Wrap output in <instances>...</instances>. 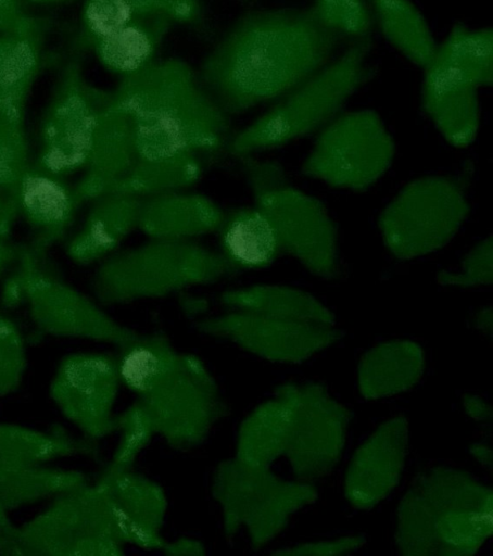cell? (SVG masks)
<instances>
[{"label":"cell","instance_id":"10","mask_svg":"<svg viewBox=\"0 0 493 556\" xmlns=\"http://www.w3.org/2000/svg\"><path fill=\"white\" fill-rule=\"evenodd\" d=\"M470 213L464 185L452 176L407 181L380 211L378 229L387 251L406 262L446 247Z\"/></svg>","mask_w":493,"mask_h":556},{"label":"cell","instance_id":"42","mask_svg":"<svg viewBox=\"0 0 493 556\" xmlns=\"http://www.w3.org/2000/svg\"><path fill=\"white\" fill-rule=\"evenodd\" d=\"M49 20L29 15L21 0H0V34L46 33Z\"/></svg>","mask_w":493,"mask_h":556},{"label":"cell","instance_id":"14","mask_svg":"<svg viewBox=\"0 0 493 556\" xmlns=\"http://www.w3.org/2000/svg\"><path fill=\"white\" fill-rule=\"evenodd\" d=\"M121 387L116 355L74 352L60 359L48 391L61 415L81 437L99 442L115 432L114 408Z\"/></svg>","mask_w":493,"mask_h":556},{"label":"cell","instance_id":"28","mask_svg":"<svg viewBox=\"0 0 493 556\" xmlns=\"http://www.w3.org/2000/svg\"><path fill=\"white\" fill-rule=\"evenodd\" d=\"M45 34H0V112L21 124L42 65Z\"/></svg>","mask_w":493,"mask_h":556},{"label":"cell","instance_id":"41","mask_svg":"<svg viewBox=\"0 0 493 556\" xmlns=\"http://www.w3.org/2000/svg\"><path fill=\"white\" fill-rule=\"evenodd\" d=\"M365 544L363 535H346L332 540L306 542L273 552L274 555L291 556H329L345 555L361 548Z\"/></svg>","mask_w":493,"mask_h":556},{"label":"cell","instance_id":"25","mask_svg":"<svg viewBox=\"0 0 493 556\" xmlns=\"http://www.w3.org/2000/svg\"><path fill=\"white\" fill-rule=\"evenodd\" d=\"M425 352L415 341L394 339L380 342L361 357L357 367L359 393L378 400L413 388L422 377Z\"/></svg>","mask_w":493,"mask_h":556},{"label":"cell","instance_id":"8","mask_svg":"<svg viewBox=\"0 0 493 556\" xmlns=\"http://www.w3.org/2000/svg\"><path fill=\"white\" fill-rule=\"evenodd\" d=\"M43 254L22 248L14 269L4 282L2 304H25L42 334L106 343L119 348L140 332L122 324L90 298L42 263Z\"/></svg>","mask_w":493,"mask_h":556},{"label":"cell","instance_id":"1","mask_svg":"<svg viewBox=\"0 0 493 556\" xmlns=\"http://www.w3.org/2000/svg\"><path fill=\"white\" fill-rule=\"evenodd\" d=\"M343 37L312 7L254 10L203 59L200 80L229 116L278 100L337 54Z\"/></svg>","mask_w":493,"mask_h":556},{"label":"cell","instance_id":"4","mask_svg":"<svg viewBox=\"0 0 493 556\" xmlns=\"http://www.w3.org/2000/svg\"><path fill=\"white\" fill-rule=\"evenodd\" d=\"M371 47L370 36L351 40L321 70L235 132L227 153L233 157L256 154L316 134L375 77Z\"/></svg>","mask_w":493,"mask_h":556},{"label":"cell","instance_id":"13","mask_svg":"<svg viewBox=\"0 0 493 556\" xmlns=\"http://www.w3.org/2000/svg\"><path fill=\"white\" fill-rule=\"evenodd\" d=\"M429 505L439 540V554H476L493 531V492L470 473L435 466L414 484Z\"/></svg>","mask_w":493,"mask_h":556},{"label":"cell","instance_id":"11","mask_svg":"<svg viewBox=\"0 0 493 556\" xmlns=\"http://www.w3.org/2000/svg\"><path fill=\"white\" fill-rule=\"evenodd\" d=\"M394 138L372 109L342 111L315 136L301 174L331 188L364 192L391 167Z\"/></svg>","mask_w":493,"mask_h":556},{"label":"cell","instance_id":"37","mask_svg":"<svg viewBox=\"0 0 493 556\" xmlns=\"http://www.w3.org/2000/svg\"><path fill=\"white\" fill-rule=\"evenodd\" d=\"M26 369L25 338L18 326L0 312V399L20 389Z\"/></svg>","mask_w":493,"mask_h":556},{"label":"cell","instance_id":"44","mask_svg":"<svg viewBox=\"0 0 493 556\" xmlns=\"http://www.w3.org/2000/svg\"><path fill=\"white\" fill-rule=\"evenodd\" d=\"M462 402L466 414L471 419L479 422H488L492 419V407L480 396L467 393Z\"/></svg>","mask_w":493,"mask_h":556},{"label":"cell","instance_id":"21","mask_svg":"<svg viewBox=\"0 0 493 556\" xmlns=\"http://www.w3.org/2000/svg\"><path fill=\"white\" fill-rule=\"evenodd\" d=\"M225 213L203 193L172 190L143 198L138 229L150 239L195 240L217 232Z\"/></svg>","mask_w":493,"mask_h":556},{"label":"cell","instance_id":"19","mask_svg":"<svg viewBox=\"0 0 493 556\" xmlns=\"http://www.w3.org/2000/svg\"><path fill=\"white\" fill-rule=\"evenodd\" d=\"M96 482L104 491L126 545L161 551L168 509L166 493L153 479L130 469H103Z\"/></svg>","mask_w":493,"mask_h":556},{"label":"cell","instance_id":"36","mask_svg":"<svg viewBox=\"0 0 493 556\" xmlns=\"http://www.w3.org/2000/svg\"><path fill=\"white\" fill-rule=\"evenodd\" d=\"M138 16L125 0H86L81 11V46L93 47Z\"/></svg>","mask_w":493,"mask_h":556},{"label":"cell","instance_id":"34","mask_svg":"<svg viewBox=\"0 0 493 556\" xmlns=\"http://www.w3.org/2000/svg\"><path fill=\"white\" fill-rule=\"evenodd\" d=\"M116 431L117 443L105 469H130L156 435L154 424L146 408L135 400L122 413L116 414Z\"/></svg>","mask_w":493,"mask_h":556},{"label":"cell","instance_id":"16","mask_svg":"<svg viewBox=\"0 0 493 556\" xmlns=\"http://www.w3.org/2000/svg\"><path fill=\"white\" fill-rule=\"evenodd\" d=\"M351 415L316 381L299 386L285 452L295 479L312 482L330 473L342 457Z\"/></svg>","mask_w":493,"mask_h":556},{"label":"cell","instance_id":"45","mask_svg":"<svg viewBox=\"0 0 493 556\" xmlns=\"http://www.w3.org/2000/svg\"><path fill=\"white\" fill-rule=\"evenodd\" d=\"M473 326L486 336L493 332V308L492 306H483L477 311L472 319Z\"/></svg>","mask_w":493,"mask_h":556},{"label":"cell","instance_id":"7","mask_svg":"<svg viewBox=\"0 0 493 556\" xmlns=\"http://www.w3.org/2000/svg\"><path fill=\"white\" fill-rule=\"evenodd\" d=\"M125 546L108 497L97 482L55 496L22 525L0 527L3 556H119Z\"/></svg>","mask_w":493,"mask_h":556},{"label":"cell","instance_id":"46","mask_svg":"<svg viewBox=\"0 0 493 556\" xmlns=\"http://www.w3.org/2000/svg\"><path fill=\"white\" fill-rule=\"evenodd\" d=\"M469 453L479 464L486 468H492V450L488 444L472 443L469 446Z\"/></svg>","mask_w":493,"mask_h":556},{"label":"cell","instance_id":"43","mask_svg":"<svg viewBox=\"0 0 493 556\" xmlns=\"http://www.w3.org/2000/svg\"><path fill=\"white\" fill-rule=\"evenodd\" d=\"M161 552L167 556H204L206 547L199 539L181 535L173 540H165Z\"/></svg>","mask_w":493,"mask_h":556},{"label":"cell","instance_id":"20","mask_svg":"<svg viewBox=\"0 0 493 556\" xmlns=\"http://www.w3.org/2000/svg\"><path fill=\"white\" fill-rule=\"evenodd\" d=\"M17 200L20 216L31 232L28 248L43 255L67 236L84 204L74 181L34 164L17 182Z\"/></svg>","mask_w":493,"mask_h":556},{"label":"cell","instance_id":"40","mask_svg":"<svg viewBox=\"0 0 493 556\" xmlns=\"http://www.w3.org/2000/svg\"><path fill=\"white\" fill-rule=\"evenodd\" d=\"M138 16H162L169 21L192 24L201 15L199 0H125Z\"/></svg>","mask_w":493,"mask_h":556},{"label":"cell","instance_id":"26","mask_svg":"<svg viewBox=\"0 0 493 556\" xmlns=\"http://www.w3.org/2000/svg\"><path fill=\"white\" fill-rule=\"evenodd\" d=\"M217 233L219 252L238 273L267 268L283 255L270 222L253 204L226 211Z\"/></svg>","mask_w":493,"mask_h":556},{"label":"cell","instance_id":"48","mask_svg":"<svg viewBox=\"0 0 493 556\" xmlns=\"http://www.w3.org/2000/svg\"><path fill=\"white\" fill-rule=\"evenodd\" d=\"M12 522L9 514L0 506V527L8 526Z\"/></svg>","mask_w":493,"mask_h":556},{"label":"cell","instance_id":"27","mask_svg":"<svg viewBox=\"0 0 493 556\" xmlns=\"http://www.w3.org/2000/svg\"><path fill=\"white\" fill-rule=\"evenodd\" d=\"M218 302L227 309L336 325L334 313L312 293L289 285L254 283L224 290Z\"/></svg>","mask_w":493,"mask_h":556},{"label":"cell","instance_id":"9","mask_svg":"<svg viewBox=\"0 0 493 556\" xmlns=\"http://www.w3.org/2000/svg\"><path fill=\"white\" fill-rule=\"evenodd\" d=\"M211 494L225 538H233L243 528L253 549L270 543L294 513L318 497L312 482L283 479L270 467L251 466L235 456L215 466Z\"/></svg>","mask_w":493,"mask_h":556},{"label":"cell","instance_id":"12","mask_svg":"<svg viewBox=\"0 0 493 556\" xmlns=\"http://www.w3.org/2000/svg\"><path fill=\"white\" fill-rule=\"evenodd\" d=\"M110 90L91 85L79 59L61 70L43 112L39 150L33 164L53 175H80L91 154L100 116Z\"/></svg>","mask_w":493,"mask_h":556},{"label":"cell","instance_id":"18","mask_svg":"<svg viewBox=\"0 0 493 556\" xmlns=\"http://www.w3.org/2000/svg\"><path fill=\"white\" fill-rule=\"evenodd\" d=\"M408 421L397 415L387 419L357 447L344 478L349 503L367 510L383 501L397 485L405 465Z\"/></svg>","mask_w":493,"mask_h":556},{"label":"cell","instance_id":"24","mask_svg":"<svg viewBox=\"0 0 493 556\" xmlns=\"http://www.w3.org/2000/svg\"><path fill=\"white\" fill-rule=\"evenodd\" d=\"M98 454V442L69 434L62 428L40 430L0 422V476L35 469L56 459Z\"/></svg>","mask_w":493,"mask_h":556},{"label":"cell","instance_id":"39","mask_svg":"<svg viewBox=\"0 0 493 556\" xmlns=\"http://www.w3.org/2000/svg\"><path fill=\"white\" fill-rule=\"evenodd\" d=\"M31 164L25 124L0 112V184L16 185Z\"/></svg>","mask_w":493,"mask_h":556},{"label":"cell","instance_id":"30","mask_svg":"<svg viewBox=\"0 0 493 556\" xmlns=\"http://www.w3.org/2000/svg\"><path fill=\"white\" fill-rule=\"evenodd\" d=\"M372 22L407 61L424 68L438 42L421 11L410 0H369Z\"/></svg>","mask_w":493,"mask_h":556},{"label":"cell","instance_id":"2","mask_svg":"<svg viewBox=\"0 0 493 556\" xmlns=\"http://www.w3.org/2000/svg\"><path fill=\"white\" fill-rule=\"evenodd\" d=\"M110 91L139 165L205 174L227 153L231 116L185 61H153Z\"/></svg>","mask_w":493,"mask_h":556},{"label":"cell","instance_id":"5","mask_svg":"<svg viewBox=\"0 0 493 556\" xmlns=\"http://www.w3.org/2000/svg\"><path fill=\"white\" fill-rule=\"evenodd\" d=\"M238 274L219 252L195 240L150 239L100 262L91 277L103 306L156 300Z\"/></svg>","mask_w":493,"mask_h":556},{"label":"cell","instance_id":"17","mask_svg":"<svg viewBox=\"0 0 493 556\" xmlns=\"http://www.w3.org/2000/svg\"><path fill=\"white\" fill-rule=\"evenodd\" d=\"M479 80L439 47L422 68L420 104L426 116L455 149H466L480 128Z\"/></svg>","mask_w":493,"mask_h":556},{"label":"cell","instance_id":"22","mask_svg":"<svg viewBox=\"0 0 493 556\" xmlns=\"http://www.w3.org/2000/svg\"><path fill=\"white\" fill-rule=\"evenodd\" d=\"M142 201L141 197L118 192L90 201L83 224L65 244L68 258L84 266L101 262L118 251L138 229Z\"/></svg>","mask_w":493,"mask_h":556},{"label":"cell","instance_id":"3","mask_svg":"<svg viewBox=\"0 0 493 556\" xmlns=\"http://www.w3.org/2000/svg\"><path fill=\"white\" fill-rule=\"evenodd\" d=\"M117 350L122 387L146 408L156 435L169 447L186 452L200 446L227 416V403L206 364L178 350L166 333H140Z\"/></svg>","mask_w":493,"mask_h":556},{"label":"cell","instance_id":"15","mask_svg":"<svg viewBox=\"0 0 493 556\" xmlns=\"http://www.w3.org/2000/svg\"><path fill=\"white\" fill-rule=\"evenodd\" d=\"M194 328L202 334L232 343L260 358L299 364L343 337L336 325L282 319L249 312H227L203 317Z\"/></svg>","mask_w":493,"mask_h":556},{"label":"cell","instance_id":"33","mask_svg":"<svg viewBox=\"0 0 493 556\" xmlns=\"http://www.w3.org/2000/svg\"><path fill=\"white\" fill-rule=\"evenodd\" d=\"M438 47L468 70L482 87L493 83V30L473 28L462 22L453 24Z\"/></svg>","mask_w":493,"mask_h":556},{"label":"cell","instance_id":"23","mask_svg":"<svg viewBox=\"0 0 493 556\" xmlns=\"http://www.w3.org/2000/svg\"><path fill=\"white\" fill-rule=\"evenodd\" d=\"M298 399V384H279L241 420L233 456L251 466L270 467L286 452Z\"/></svg>","mask_w":493,"mask_h":556},{"label":"cell","instance_id":"38","mask_svg":"<svg viewBox=\"0 0 493 556\" xmlns=\"http://www.w3.org/2000/svg\"><path fill=\"white\" fill-rule=\"evenodd\" d=\"M437 282L446 288L471 289L493 282V236L482 238L462 258L456 271L441 269Z\"/></svg>","mask_w":493,"mask_h":556},{"label":"cell","instance_id":"35","mask_svg":"<svg viewBox=\"0 0 493 556\" xmlns=\"http://www.w3.org/2000/svg\"><path fill=\"white\" fill-rule=\"evenodd\" d=\"M311 7L324 24L350 41L370 36L374 22L366 0H314Z\"/></svg>","mask_w":493,"mask_h":556},{"label":"cell","instance_id":"6","mask_svg":"<svg viewBox=\"0 0 493 556\" xmlns=\"http://www.w3.org/2000/svg\"><path fill=\"white\" fill-rule=\"evenodd\" d=\"M238 161L253 205L267 216L283 254L293 257L315 277L339 278V231L325 203L293 186L277 160L246 154Z\"/></svg>","mask_w":493,"mask_h":556},{"label":"cell","instance_id":"47","mask_svg":"<svg viewBox=\"0 0 493 556\" xmlns=\"http://www.w3.org/2000/svg\"><path fill=\"white\" fill-rule=\"evenodd\" d=\"M31 3L36 4H60V3H66L74 0H26Z\"/></svg>","mask_w":493,"mask_h":556},{"label":"cell","instance_id":"31","mask_svg":"<svg viewBox=\"0 0 493 556\" xmlns=\"http://www.w3.org/2000/svg\"><path fill=\"white\" fill-rule=\"evenodd\" d=\"M90 482L77 469L45 465L35 469L0 476V506L9 514L15 509L52 500Z\"/></svg>","mask_w":493,"mask_h":556},{"label":"cell","instance_id":"32","mask_svg":"<svg viewBox=\"0 0 493 556\" xmlns=\"http://www.w3.org/2000/svg\"><path fill=\"white\" fill-rule=\"evenodd\" d=\"M395 543L399 552L405 556L439 554L432 511L415 485L406 491L399 503Z\"/></svg>","mask_w":493,"mask_h":556},{"label":"cell","instance_id":"29","mask_svg":"<svg viewBox=\"0 0 493 556\" xmlns=\"http://www.w3.org/2000/svg\"><path fill=\"white\" fill-rule=\"evenodd\" d=\"M172 23L162 16H136L92 48L108 71L119 77L131 75L154 61L155 52Z\"/></svg>","mask_w":493,"mask_h":556}]
</instances>
